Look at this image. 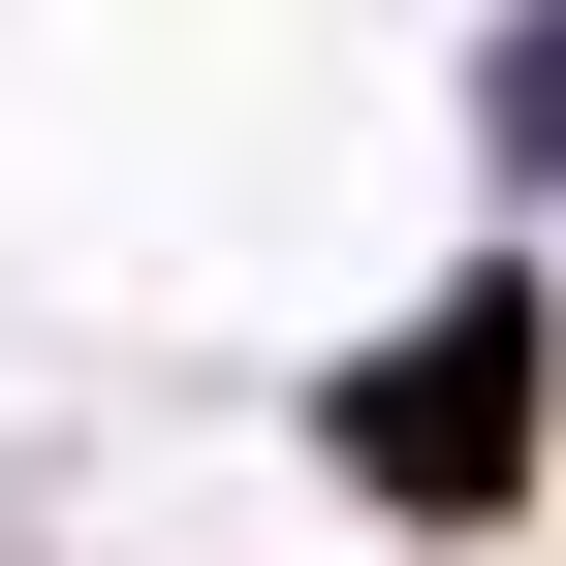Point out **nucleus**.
<instances>
[{"label":"nucleus","mask_w":566,"mask_h":566,"mask_svg":"<svg viewBox=\"0 0 566 566\" xmlns=\"http://www.w3.org/2000/svg\"><path fill=\"white\" fill-rule=\"evenodd\" d=\"M504 315H472V346H409V378H378V472H409V504H504Z\"/></svg>","instance_id":"nucleus-1"}]
</instances>
